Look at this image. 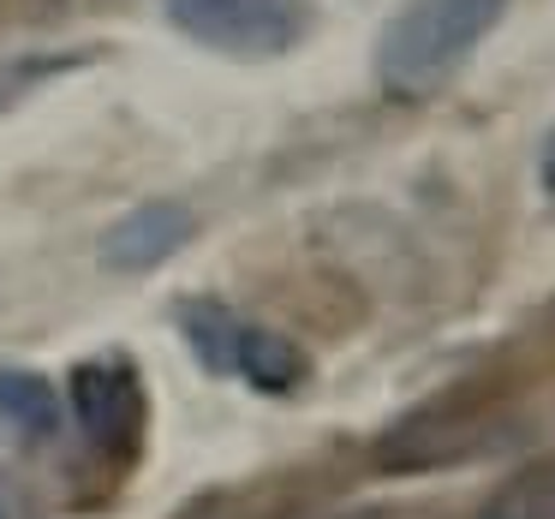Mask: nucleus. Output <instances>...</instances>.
Returning <instances> with one entry per match:
<instances>
[{"label": "nucleus", "instance_id": "obj_1", "mask_svg": "<svg viewBox=\"0 0 555 519\" xmlns=\"http://www.w3.org/2000/svg\"><path fill=\"white\" fill-rule=\"evenodd\" d=\"M502 18L507 0H400L376 37V85L395 102L442 96Z\"/></svg>", "mask_w": 555, "mask_h": 519}, {"label": "nucleus", "instance_id": "obj_2", "mask_svg": "<svg viewBox=\"0 0 555 519\" xmlns=\"http://www.w3.org/2000/svg\"><path fill=\"white\" fill-rule=\"evenodd\" d=\"M162 13L180 37L228 61H281L311 37V0H162Z\"/></svg>", "mask_w": 555, "mask_h": 519}, {"label": "nucleus", "instance_id": "obj_3", "mask_svg": "<svg viewBox=\"0 0 555 519\" xmlns=\"http://www.w3.org/2000/svg\"><path fill=\"white\" fill-rule=\"evenodd\" d=\"M66 400H73V424L102 454H126L144 430V388L126 359H85L66 382Z\"/></svg>", "mask_w": 555, "mask_h": 519}, {"label": "nucleus", "instance_id": "obj_4", "mask_svg": "<svg viewBox=\"0 0 555 519\" xmlns=\"http://www.w3.org/2000/svg\"><path fill=\"white\" fill-rule=\"evenodd\" d=\"M192 228H197L192 209L156 197V204L126 209V216L102 233L96 257H102V269H114V275H150V269H162L185 239H192Z\"/></svg>", "mask_w": 555, "mask_h": 519}, {"label": "nucleus", "instance_id": "obj_5", "mask_svg": "<svg viewBox=\"0 0 555 519\" xmlns=\"http://www.w3.org/2000/svg\"><path fill=\"white\" fill-rule=\"evenodd\" d=\"M228 376L251 382L257 394H293V388L311 376V359H305V347H299V340H287L281 328H263V323H245V316H240Z\"/></svg>", "mask_w": 555, "mask_h": 519}, {"label": "nucleus", "instance_id": "obj_6", "mask_svg": "<svg viewBox=\"0 0 555 519\" xmlns=\"http://www.w3.org/2000/svg\"><path fill=\"white\" fill-rule=\"evenodd\" d=\"M0 424H13L25 442H54L61 436V388L42 371L0 364Z\"/></svg>", "mask_w": 555, "mask_h": 519}, {"label": "nucleus", "instance_id": "obj_7", "mask_svg": "<svg viewBox=\"0 0 555 519\" xmlns=\"http://www.w3.org/2000/svg\"><path fill=\"white\" fill-rule=\"evenodd\" d=\"M173 316H180V335H185V347L197 352V364H204V371H216V376H228L240 316H233L221 299H185Z\"/></svg>", "mask_w": 555, "mask_h": 519}, {"label": "nucleus", "instance_id": "obj_8", "mask_svg": "<svg viewBox=\"0 0 555 519\" xmlns=\"http://www.w3.org/2000/svg\"><path fill=\"white\" fill-rule=\"evenodd\" d=\"M478 519H555V471H519L483 502Z\"/></svg>", "mask_w": 555, "mask_h": 519}, {"label": "nucleus", "instance_id": "obj_9", "mask_svg": "<svg viewBox=\"0 0 555 519\" xmlns=\"http://www.w3.org/2000/svg\"><path fill=\"white\" fill-rule=\"evenodd\" d=\"M538 180H543V192H550V204H555V132L543 138V156H538Z\"/></svg>", "mask_w": 555, "mask_h": 519}, {"label": "nucleus", "instance_id": "obj_10", "mask_svg": "<svg viewBox=\"0 0 555 519\" xmlns=\"http://www.w3.org/2000/svg\"><path fill=\"white\" fill-rule=\"evenodd\" d=\"M0 519H7V507H0Z\"/></svg>", "mask_w": 555, "mask_h": 519}]
</instances>
